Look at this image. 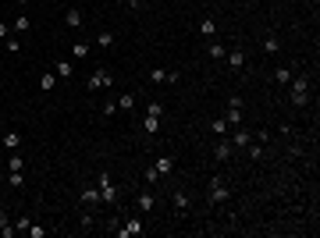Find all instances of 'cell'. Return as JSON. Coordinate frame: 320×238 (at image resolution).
I'll return each mask as SVG.
<instances>
[{"mask_svg":"<svg viewBox=\"0 0 320 238\" xmlns=\"http://www.w3.org/2000/svg\"><path fill=\"white\" fill-rule=\"evenodd\" d=\"M288 96H292V107H306V103H310V79L306 75H292V82H288Z\"/></svg>","mask_w":320,"mask_h":238,"instance_id":"1","label":"cell"},{"mask_svg":"<svg viewBox=\"0 0 320 238\" xmlns=\"http://www.w3.org/2000/svg\"><path fill=\"white\" fill-rule=\"evenodd\" d=\"M107 85H114L111 68H96L93 75H89V82H86V89H93V93H100V89H107Z\"/></svg>","mask_w":320,"mask_h":238,"instance_id":"2","label":"cell"},{"mask_svg":"<svg viewBox=\"0 0 320 238\" xmlns=\"http://www.w3.org/2000/svg\"><path fill=\"white\" fill-rule=\"evenodd\" d=\"M143 231H146V228H143V220H139V217H128L125 224H117L114 235H117V238H139Z\"/></svg>","mask_w":320,"mask_h":238,"instance_id":"3","label":"cell"},{"mask_svg":"<svg viewBox=\"0 0 320 238\" xmlns=\"http://www.w3.org/2000/svg\"><path fill=\"white\" fill-rule=\"evenodd\" d=\"M206 199H210L213 206L228 203V185H224V178H213V182H210V192H206Z\"/></svg>","mask_w":320,"mask_h":238,"instance_id":"4","label":"cell"},{"mask_svg":"<svg viewBox=\"0 0 320 238\" xmlns=\"http://www.w3.org/2000/svg\"><path fill=\"white\" fill-rule=\"evenodd\" d=\"M96 188H100V203H117V188H114V182H111V174H100Z\"/></svg>","mask_w":320,"mask_h":238,"instance_id":"5","label":"cell"},{"mask_svg":"<svg viewBox=\"0 0 320 238\" xmlns=\"http://www.w3.org/2000/svg\"><path fill=\"white\" fill-rule=\"evenodd\" d=\"M178 79H181V75H178L175 68H171V71H167V68H153V71H149V82H157V85H167V82L175 85Z\"/></svg>","mask_w":320,"mask_h":238,"instance_id":"6","label":"cell"},{"mask_svg":"<svg viewBox=\"0 0 320 238\" xmlns=\"http://www.w3.org/2000/svg\"><path fill=\"white\" fill-rule=\"evenodd\" d=\"M0 146H4L7 153H18V150H22V135L11 128V132H4V135H0Z\"/></svg>","mask_w":320,"mask_h":238,"instance_id":"7","label":"cell"},{"mask_svg":"<svg viewBox=\"0 0 320 238\" xmlns=\"http://www.w3.org/2000/svg\"><path fill=\"white\" fill-rule=\"evenodd\" d=\"M249 142H253V132L238 125V128L232 132V146H235V150H246V146H249Z\"/></svg>","mask_w":320,"mask_h":238,"instance_id":"8","label":"cell"},{"mask_svg":"<svg viewBox=\"0 0 320 238\" xmlns=\"http://www.w3.org/2000/svg\"><path fill=\"white\" fill-rule=\"evenodd\" d=\"M232 153H235V146H232V139H224V135H221V142L213 146V157H217V160L224 163V160H232Z\"/></svg>","mask_w":320,"mask_h":238,"instance_id":"9","label":"cell"},{"mask_svg":"<svg viewBox=\"0 0 320 238\" xmlns=\"http://www.w3.org/2000/svg\"><path fill=\"white\" fill-rule=\"evenodd\" d=\"M157 132H160V117H157V114H143V135L153 139Z\"/></svg>","mask_w":320,"mask_h":238,"instance_id":"10","label":"cell"},{"mask_svg":"<svg viewBox=\"0 0 320 238\" xmlns=\"http://www.w3.org/2000/svg\"><path fill=\"white\" fill-rule=\"evenodd\" d=\"M54 75H57V79H71V75H75V64L68 61V57H57V64H54Z\"/></svg>","mask_w":320,"mask_h":238,"instance_id":"11","label":"cell"},{"mask_svg":"<svg viewBox=\"0 0 320 238\" xmlns=\"http://www.w3.org/2000/svg\"><path fill=\"white\" fill-rule=\"evenodd\" d=\"M82 22H86V14H82L79 7H68V11H64V25H68V28H82Z\"/></svg>","mask_w":320,"mask_h":238,"instance_id":"12","label":"cell"},{"mask_svg":"<svg viewBox=\"0 0 320 238\" xmlns=\"http://www.w3.org/2000/svg\"><path fill=\"white\" fill-rule=\"evenodd\" d=\"M171 203H175V210H178V213H189V206H192V199H189V192H181V188H178L175 196H171Z\"/></svg>","mask_w":320,"mask_h":238,"instance_id":"13","label":"cell"},{"mask_svg":"<svg viewBox=\"0 0 320 238\" xmlns=\"http://www.w3.org/2000/svg\"><path fill=\"white\" fill-rule=\"evenodd\" d=\"M18 231H14V224H11V217H7V210L0 206V238H14Z\"/></svg>","mask_w":320,"mask_h":238,"instance_id":"14","label":"cell"},{"mask_svg":"<svg viewBox=\"0 0 320 238\" xmlns=\"http://www.w3.org/2000/svg\"><path fill=\"white\" fill-rule=\"evenodd\" d=\"M224 57H228V68H235V71L246 68V53H242V50H232V53H224Z\"/></svg>","mask_w":320,"mask_h":238,"instance_id":"15","label":"cell"},{"mask_svg":"<svg viewBox=\"0 0 320 238\" xmlns=\"http://www.w3.org/2000/svg\"><path fill=\"white\" fill-rule=\"evenodd\" d=\"M50 89H57V75L54 71H43L39 75V93H50Z\"/></svg>","mask_w":320,"mask_h":238,"instance_id":"16","label":"cell"},{"mask_svg":"<svg viewBox=\"0 0 320 238\" xmlns=\"http://www.w3.org/2000/svg\"><path fill=\"white\" fill-rule=\"evenodd\" d=\"M96 203H100V188L86 185V188H82V206H96Z\"/></svg>","mask_w":320,"mask_h":238,"instance_id":"17","label":"cell"},{"mask_svg":"<svg viewBox=\"0 0 320 238\" xmlns=\"http://www.w3.org/2000/svg\"><path fill=\"white\" fill-rule=\"evenodd\" d=\"M200 36L213 39V36H217V22H213V18H203V22H200Z\"/></svg>","mask_w":320,"mask_h":238,"instance_id":"18","label":"cell"},{"mask_svg":"<svg viewBox=\"0 0 320 238\" xmlns=\"http://www.w3.org/2000/svg\"><path fill=\"white\" fill-rule=\"evenodd\" d=\"M210 132H213L217 139H221V135H228V121H224V114H221V117H213V121H210Z\"/></svg>","mask_w":320,"mask_h":238,"instance_id":"19","label":"cell"},{"mask_svg":"<svg viewBox=\"0 0 320 238\" xmlns=\"http://www.w3.org/2000/svg\"><path fill=\"white\" fill-rule=\"evenodd\" d=\"M224 121H228V128H238V125H242V110H238V107H228Z\"/></svg>","mask_w":320,"mask_h":238,"instance_id":"20","label":"cell"},{"mask_svg":"<svg viewBox=\"0 0 320 238\" xmlns=\"http://www.w3.org/2000/svg\"><path fill=\"white\" fill-rule=\"evenodd\" d=\"M117 110H135V93H121L117 96Z\"/></svg>","mask_w":320,"mask_h":238,"instance_id":"21","label":"cell"},{"mask_svg":"<svg viewBox=\"0 0 320 238\" xmlns=\"http://www.w3.org/2000/svg\"><path fill=\"white\" fill-rule=\"evenodd\" d=\"M135 206H139L143 213H149V210H153V196H149V192H139V199H135Z\"/></svg>","mask_w":320,"mask_h":238,"instance_id":"22","label":"cell"},{"mask_svg":"<svg viewBox=\"0 0 320 238\" xmlns=\"http://www.w3.org/2000/svg\"><path fill=\"white\" fill-rule=\"evenodd\" d=\"M96 47H103V50H111V47H114V32H107V28H103V32L96 36Z\"/></svg>","mask_w":320,"mask_h":238,"instance_id":"23","label":"cell"},{"mask_svg":"<svg viewBox=\"0 0 320 238\" xmlns=\"http://www.w3.org/2000/svg\"><path fill=\"white\" fill-rule=\"evenodd\" d=\"M263 50H267V53H281V43H278V36H274V32L263 39Z\"/></svg>","mask_w":320,"mask_h":238,"instance_id":"24","label":"cell"},{"mask_svg":"<svg viewBox=\"0 0 320 238\" xmlns=\"http://www.w3.org/2000/svg\"><path fill=\"white\" fill-rule=\"evenodd\" d=\"M7 171H25V157H22V153H11V160H7Z\"/></svg>","mask_w":320,"mask_h":238,"instance_id":"25","label":"cell"},{"mask_svg":"<svg viewBox=\"0 0 320 238\" xmlns=\"http://www.w3.org/2000/svg\"><path fill=\"white\" fill-rule=\"evenodd\" d=\"M292 75H295L292 68H278V71H274V79H278L281 85H288V82H292Z\"/></svg>","mask_w":320,"mask_h":238,"instance_id":"26","label":"cell"},{"mask_svg":"<svg viewBox=\"0 0 320 238\" xmlns=\"http://www.w3.org/2000/svg\"><path fill=\"white\" fill-rule=\"evenodd\" d=\"M11 32H29V14H18V18H14Z\"/></svg>","mask_w":320,"mask_h":238,"instance_id":"27","label":"cell"},{"mask_svg":"<svg viewBox=\"0 0 320 238\" xmlns=\"http://www.w3.org/2000/svg\"><path fill=\"white\" fill-rule=\"evenodd\" d=\"M206 53L213 57V61H221V57H224L228 50H224V43H210V50H206Z\"/></svg>","mask_w":320,"mask_h":238,"instance_id":"28","label":"cell"},{"mask_svg":"<svg viewBox=\"0 0 320 238\" xmlns=\"http://www.w3.org/2000/svg\"><path fill=\"white\" fill-rule=\"evenodd\" d=\"M153 167H157L160 174H167V171H171V167H175V160H171V157H160V160L153 163Z\"/></svg>","mask_w":320,"mask_h":238,"instance_id":"29","label":"cell"},{"mask_svg":"<svg viewBox=\"0 0 320 238\" xmlns=\"http://www.w3.org/2000/svg\"><path fill=\"white\" fill-rule=\"evenodd\" d=\"M7 182H11V188H22L25 174H22V171H7Z\"/></svg>","mask_w":320,"mask_h":238,"instance_id":"30","label":"cell"},{"mask_svg":"<svg viewBox=\"0 0 320 238\" xmlns=\"http://www.w3.org/2000/svg\"><path fill=\"white\" fill-rule=\"evenodd\" d=\"M25 235H29V238H47L50 231H47V228H39V224H29V231H25Z\"/></svg>","mask_w":320,"mask_h":238,"instance_id":"31","label":"cell"},{"mask_svg":"<svg viewBox=\"0 0 320 238\" xmlns=\"http://www.w3.org/2000/svg\"><path fill=\"white\" fill-rule=\"evenodd\" d=\"M246 153H249L253 160H260V157H263V146H260V142H249V146H246Z\"/></svg>","mask_w":320,"mask_h":238,"instance_id":"32","label":"cell"},{"mask_svg":"<svg viewBox=\"0 0 320 238\" xmlns=\"http://www.w3.org/2000/svg\"><path fill=\"white\" fill-rule=\"evenodd\" d=\"M86 53H89L86 43H71V57H86Z\"/></svg>","mask_w":320,"mask_h":238,"instance_id":"33","label":"cell"},{"mask_svg":"<svg viewBox=\"0 0 320 238\" xmlns=\"http://www.w3.org/2000/svg\"><path fill=\"white\" fill-rule=\"evenodd\" d=\"M143 178H146V182H157V178H164V174H160L157 167H146V171H143Z\"/></svg>","mask_w":320,"mask_h":238,"instance_id":"34","label":"cell"},{"mask_svg":"<svg viewBox=\"0 0 320 238\" xmlns=\"http://www.w3.org/2000/svg\"><path fill=\"white\" fill-rule=\"evenodd\" d=\"M14 231H18V235H25V231H29V217H22V220H14Z\"/></svg>","mask_w":320,"mask_h":238,"instance_id":"35","label":"cell"},{"mask_svg":"<svg viewBox=\"0 0 320 238\" xmlns=\"http://www.w3.org/2000/svg\"><path fill=\"white\" fill-rule=\"evenodd\" d=\"M7 36H11V25H7V22H0V43H7Z\"/></svg>","mask_w":320,"mask_h":238,"instance_id":"36","label":"cell"},{"mask_svg":"<svg viewBox=\"0 0 320 238\" xmlns=\"http://www.w3.org/2000/svg\"><path fill=\"white\" fill-rule=\"evenodd\" d=\"M7 50H11V53H18V50H22V43L14 39V36H7Z\"/></svg>","mask_w":320,"mask_h":238,"instance_id":"37","label":"cell"},{"mask_svg":"<svg viewBox=\"0 0 320 238\" xmlns=\"http://www.w3.org/2000/svg\"><path fill=\"white\" fill-rule=\"evenodd\" d=\"M93 224H96V217H93V213H82V228L89 231V228H93Z\"/></svg>","mask_w":320,"mask_h":238,"instance_id":"38","label":"cell"},{"mask_svg":"<svg viewBox=\"0 0 320 238\" xmlns=\"http://www.w3.org/2000/svg\"><path fill=\"white\" fill-rule=\"evenodd\" d=\"M14 4H22V7H25V4H29V0H14Z\"/></svg>","mask_w":320,"mask_h":238,"instance_id":"39","label":"cell"},{"mask_svg":"<svg viewBox=\"0 0 320 238\" xmlns=\"http://www.w3.org/2000/svg\"><path fill=\"white\" fill-rule=\"evenodd\" d=\"M117 4H128V0H117Z\"/></svg>","mask_w":320,"mask_h":238,"instance_id":"40","label":"cell"}]
</instances>
